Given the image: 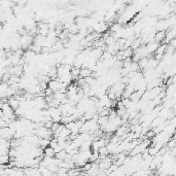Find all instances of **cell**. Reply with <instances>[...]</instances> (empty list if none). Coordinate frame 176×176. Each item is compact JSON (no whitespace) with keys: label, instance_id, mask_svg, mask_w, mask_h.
Masks as SVG:
<instances>
[{"label":"cell","instance_id":"obj_1","mask_svg":"<svg viewBox=\"0 0 176 176\" xmlns=\"http://www.w3.org/2000/svg\"><path fill=\"white\" fill-rule=\"evenodd\" d=\"M32 43H33V37H32V35H30L29 33L23 34L20 36V44H21L22 50L29 49Z\"/></svg>","mask_w":176,"mask_h":176},{"label":"cell","instance_id":"obj_2","mask_svg":"<svg viewBox=\"0 0 176 176\" xmlns=\"http://www.w3.org/2000/svg\"><path fill=\"white\" fill-rule=\"evenodd\" d=\"M14 132L8 126H4V127L0 128V137L5 138L7 140H11V138H14Z\"/></svg>","mask_w":176,"mask_h":176},{"label":"cell","instance_id":"obj_3","mask_svg":"<svg viewBox=\"0 0 176 176\" xmlns=\"http://www.w3.org/2000/svg\"><path fill=\"white\" fill-rule=\"evenodd\" d=\"M160 43H158V42L155 41H152V42H148L146 43V46H145V50H146L148 56H149L150 54H155V50H157V47L159 46Z\"/></svg>","mask_w":176,"mask_h":176},{"label":"cell","instance_id":"obj_4","mask_svg":"<svg viewBox=\"0 0 176 176\" xmlns=\"http://www.w3.org/2000/svg\"><path fill=\"white\" fill-rule=\"evenodd\" d=\"M143 93H144V90H138V91H134L131 94L130 100L133 102H137L138 100H140V98L142 97Z\"/></svg>","mask_w":176,"mask_h":176},{"label":"cell","instance_id":"obj_5","mask_svg":"<svg viewBox=\"0 0 176 176\" xmlns=\"http://www.w3.org/2000/svg\"><path fill=\"white\" fill-rule=\"evenodd\" d=\"M165 34H166V31H157V32H155V37H153V39H155V42H158V43H161V42L164 41Z\"/></svg>","mask_w":176,"mask_h":176},{"label":"cell","instance_id":"obj_6","mask_svg":"<svg viewBox=\"0 0 176 176\" xmlns=\"http://www.w3.org/2000/svg\"><path fill=\"white\" fill-rule=\"evenodd\" d=\"M92 75V70L88 67H82L79 70V77H87V76H90Z\"/></svg>","mask_w":176,"mask_h":176},{"label":"cell","instance_id":"obj_7","mask_svg":"<svg viewBox=\"0 0 176 176\" xmlns=\"http://www.w3.org/2000/svg\"><path fill=\"white\" fill-rule=\"evenodd\" d=\"M8 104L11 105V107L14 110L20 106V101L17 99L16 97H9L8 98Z\"/></svg>","mask_w":176,"mask_h":176},{"label":"cell","instance_id":"obj_8","mask_svg":"<svg viewBox=\"0 0 176 176\" xmlns=\"http://www.w3.org/2000/svg\"><path fill=\"white\" fill-rule=\"evenodd\" d=\"M9 162H11V158H9L8 153L0 155V165H7Z\"/></svg>","mask_w":176,"mask_h":176},{"label":"cell","instance_id":"obj_9","mask_svg":"<svg viewBox=\"0 0 176 176\" xmlns=\"http://www.w3.org/2000/svg\"><path fill=\"white\" fill-rule=\"evenodd\" d=\"M43 155H47V157H55V152L54 148L51 146H46L43 148Z\"/></svg>","mask_w":176,"mask_h":176},{"label":"cell","instance_id":"obj_10","mask_svg":"<svg viewBox=\"0 0 176 176\" xmlns=\"http://www.w3.org/2000/svg\"><path fill=\"white\" fill-rule=\"evenodd\" d=\"M50 144V139H46V138H39V141H38V146L41 147L43 149L44 147L49 146Z\"/></svg>","mask_w":176,"mask_h":176},{"label":"cell","instance_id":"obj_11","mask_svg":"<svg viewBox=\"0 0 176 176\" xmlns=\"http://www.w3.org/2000/svg\"><path fill=\"white\" fill-rule=\"evenodd\" d=\"M137 63H138V65H139V68H140V69H144L145 67L147 66L148 59H147L146 57H145V58H142V59H140Z\"/></svg>","mask_w":176,"mask_h":176},{"label":"cell","instance_id":"obj_12","mask_svg":"<svg viewBox=\"0 0 176 176\" xmlns=\"http://www.w3.org/2000/svg\"><path fill=\"white\" fill-rule=\"evenodd\" d=\"M122 104H123V106H124L126 109L127 108H129V106L131 105V103H132V101L130 100V98H122Z\"/></svg>","mask_w":176,"mask_h":176},{"label":"cell","instance_id":"obj_13","mask_svg":"<svg viewBox=\"0 0 176 176\" xmlns=\"http://www.w3.org/2000/svg\"><path fill=\"white\" fill-rule=\"evenodd\" d=\"M120 28H122V24L115 23V24H112L111 25V27H110V31H111V33H114V32L119 31Z\"/></svg>","mask_w":176,"mask_h":176},{"label":"cell","instance_id":"obj_14","mask_svg":"<svg viewBox=\"0 0 176 176\" xmlns=\"http://www.w3.org/2000/svg\"><path fill=\"white\" fill-rule=\"evenodd\" d=\"M158 152H159V148H158L157 146H155V145H153L152 147H149L148 146V153H149L150 155H155L158 153Z\"/></svg>","mask_w":176,"mask_h":176}]
</instances>
